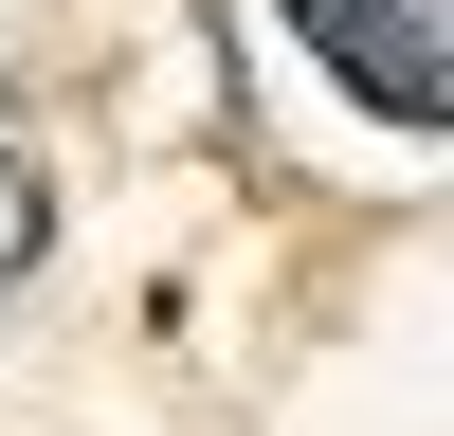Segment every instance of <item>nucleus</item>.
Listing matches in <instances>:
<instances>
[{
  "instance_id": "f257e3e1",
  "label": "nucleus",
  "mask_w": 454,
  "mask_h": 436,
  "mask_svg": "<svg viewBox=\"0 0 454 436\" xmlns=\"http://www.w3.org/2000/svg\"><path fill=\"white\" fill-rule=\"evenodd\" d=\"M309 19V55L346 73L382 128H436V91H454V55H436V0H291Z\"/></svg>"
}]
</instances>
